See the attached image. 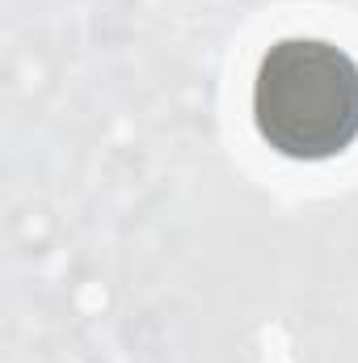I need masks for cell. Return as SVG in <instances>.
<instances>
[{"label":"cell","instance_id":"cell-1","mask_svg":"<svg viewBox=\"0 0 358 363\" xmlns=\"http://www.w3.org/2000/svg\"><path fill=\"white\" fill-rule=\"evenodd\" d=\"M253 123L274 152L329 161L358 140V64L329 38H278L258 64Z\"/></svg>","mask_w":358,"mask_h":363}]
</instances>
